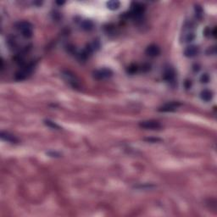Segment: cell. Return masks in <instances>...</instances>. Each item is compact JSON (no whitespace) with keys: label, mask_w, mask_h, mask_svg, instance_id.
Listing matches in <instances>:
<instances>
[{"label":"cell","mask_w":217,"mask_h":217,"mask_svg":"<svg viewBox=\"0 0 217 217\" xmlns=\"http://www.w3.org/2000/svg\"><path fill=\"white\" fill-rule=\"evenodd\" d=\"M120 6V3L117 0H112L107 2V8L110 10H116Z\"/></svg>","instance_id":"30bf717a"},{"label":"cell","mask_w":217,"mask_h":217,"mask_svg":"<svg viewBox=\"0 0 217 217\" xmlns=\"http://www.w3.org/2000/svg\"><path fill=\"white\" fill-rule=\"evenodd\" d=\"M81 26L85 31H91L92 29L93 28V23L91 20H83L82 22Z\"/></svg>","instance_id":"8fae6325"},{"label":"cell","mask_w":217,"mask_h":217,"mask_svg":"<svg viewBox=\"0 0 217 217\" xmlns=\"http://www.w3.org/2000/svg\"><path fill=\"white\" fill-rule=\"evenodd\" d=\"M1 138L3 139V141L9 142H11V143H17L19 142V140L16 137L10 134L9 132H1Z\"/></svg>","instance_id":"52a82bcc"},{"label":"cell","mask_w":217,"mask_h":217,"mask_svg":"<svg viewBox=\"0 0 217 217\" xmlns=\"http://www.w3.org/2000/svg\"><path fill=\"white\" fill-rule=\"evenodd\" d=\"M198 51H199V48L198 46L190 45L184 50V55L186 57H188V58H192L198 54Z\"/></svg>","instance_id":"8992f818"},{"label":"cell","mask_w":217,"mask_h":217,"mask_svg":"<svg viewBox=\"0 0 217 217\" xmlns=\"http://www.w3.org/2000/svg\"><path fill=\"white\" fill-rule=\"evenodd\" d=\"M146 54L149 57H156L158 55H160V48L159 46L155 45V44H152L149 45L147 48H146Z\"/></svg>","instance_id":"5b68a950"},{"label":"cell","mask_w":217,"mask_h":217,"mask_svg":"<svg viewBox=\"0 0 217 217\" xmlns=\"http://www.w3.org/2000/svg\"><path fill=\"white\" fill-rule=\"evenodd\" d=\"M146 140H148V141L149 142H156L158 141H160V139H158V138H148V139H146Z\"/></svg>","instance_id":"e0dca14e"},{"label":"cell","mask_w":217,"mask_h":217,"mask_svg":"<svg viewBox=\"0 0 217 217\" xmlns=\"http://www.w3.org/2000/svg\"><path fill=\"white\" fill-rule=\"evenodd\" d=\"M44 124H45L47 126H48V127L52 128V129H56V130L60 129V126H59V125H57L56 123H54V121L49 120H44Z\"/></svg>","instance_id":"7c38bea8"},{"label":"cell","mask_w":217,"mask_h":217,"mask_svg":"<svg viewBox=\"0 0 217 217\" xmlns=\"http://www.w3.org/2000/svg\"><path fill=\"white\" fill-rule=\"evenodd\" d=\"M47 154H48L49 156H51V157H60V156H61L60 154L57 153V152H48Z\"/></svg>","instance_id":"2e32d148"},{"label":"cell","mask_w":217,"mask_h":217,"mask_svg":"<svg viewBox=\"0 0 217 217\" xmlns=\"http://www.w3.org/2000/svg\"><path fill=\"white\" fill-rule=\"evenodd\" d=\"M175 77V70L171 67H167L164 71V78L168 82H171Z\"/></svg>","instance_id":"ba28073f"},{"label":"cell","mask_w":217,"mask_h":217,"mask_svg":"<svg viewBox=\"0 0 217 217\" xmlns=\"http://www.w3.org/2000/svg\"><path fill=\"white\" fill-rule=\"evenodd\" d=\"M209 81H210V76H209V75L206 74V73L203 74L201 76V77H200V82H201L202 83H207V82H209Z\"/></svg>","instance_id":"5bb4252c"},{"label":"cell","mask_w":217,"mask_h":217,"mask_svg":"<svg viewBox=\"0 0 217 217\" xmlns=\"http://www.w3.org/2000/svg\"><path fill=\"white\" fill-rule=\"evenodd\" d=\"M181 106V104L178 102H170L168 104H164L162 107L159 109V111L161 112H172L175 111Z\"/></svg>","instance_id":"277c9868"},{"label":"cell","mask_w":217,"mask_h":217,"mask_svg":"<svg viewBox=\"0 0 217 217\" xmlns=\"http://www.w3.org/2000/svg\"><path fill=\"white\" fill-rule=\"evenodd\" d=\"M195 10H196V15H197V16H198V18H201L202 14H203V11H202L201 8H200L199 6H196Z\"/></svg>","instance_id":"9a60e30c"},{"label":"cell","mask_w":217,"mask_h":217,"mask_svg":"<svg viewBox=\"0 0 217 217\" xmlns=\"http://www.w3.org/2000/svg\"><path fill=\"white\" fill-rule=\"evenodd\" d=\"M113 75V71L108 68H103V69L97 70L93 72V77L97 80H104V79L109 78Z\"/></svg>","instance_id":"3957f363"},{"label":"cell","mask_w":217,"mask_h":217,"mask_svg":"<svg viewBox=\"0 0 217 217\" xmlns=\"http://www.w3.org/2000/svg\"><path fill=\"white\" fill-rule=\"evenodd\" d=\"M139 126L141 128L147 130H159L162 127L160 122L154 120H143L139 123Z\"/></svg>","instance_id":"7a4b0ae2"},{"label":"cell","mask_w":217,"mask_h":217,"mask_svg":"<svg viewBox=\"0 0 217 217\" xmlns=\"http://www.w3.org/2000/svg\"><path fill=\"white\" fill-rule=\"evenodd\" d=\"M195 34H194L193 32H188V33H187V34L184 36V42H185V43H191V42H192L195 39Z\"/></svg>","instance_id":"4fadbf2b"},{"label":"cell","mask_w":217,"mask_h":217,"mask_svg":"<svg viewBox=\"0 0 217 217\" xmlns=\"http://www.w3.org/2000/svg\"><path fill=\"white\" fill-rule=\"evenodd\" d=\"M16 29L19 31L23 37L30 38L33 33V26L29 21H20L16 25Z\"/></svg>","instance_id":"6da1fadb"},{"label":"cell","mask_w":217,"mask_h":217,"mask_svg":"<svg viewBox=\"0 0 217 217\" xmlns=\"http://www.w3.org/2000/svg\"><path fill=\"white\" fill-rule=\"evenodd\" d=\"M57 4H60V5H62V4H64L65 3V2H56Z\"/></svg>","instance_id":"ac0fdd59"},{"label":"cell","mask_w":217,"mask_h":217,"mask_svg":"<svg viewBox=\"0 0 217 217\" xmlns=\"http://www.w3.org/2000/svg\"><path fill=\"white\" fill-rule=\"evenodd\" d=\"M200 98L205 102H210L213 98V93L210 90H207V89L203 90L200 93Z\"/></svg>","instance_id":"9c48e42d"}]
</instances>
